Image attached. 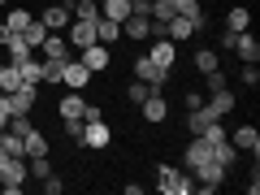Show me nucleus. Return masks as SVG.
Masks as SVG:
<instances>
[{
    "label": "nucleus",
    "mask_w": 260,
    "mask_h": 195,
    "mask_svg": "<svg viewBox=\"0 0 260 195\" xmlns=\"http://www.w3.org/2000/svg\"><path fill=\"white\" fill-rule=\"evenodd\" d=\"M30 182V165L26 156H9L5 160V169H0V191L5 195H22V186Z\"/></svg>",
    "instance_id": "obj_1"
},
{
    "label": "nucleus",
    "mask_w": 260,
    "mask_h": 195,
    "mask_svg": "<svg viewBox=\"0 0 260 195\" xmlns=\"http://www.w3.org/2000/svg\"><path fill=\"white\" fill-rule=\"evenodd\" d=\"M156 186H160L165 195H191V191H195L191 174L178 169V165H156Z\"/></svg>",
    "instance_id": "obj_2"
},
{
    "label": "nucleus",
    "mask_w": 260,
    "mask_h": 195,
    "mask_svg": "<svg viewBox=\"0 0 260 195\" xmlns=\"http://www.w3.org/2000/svg\"><path fill=\"white\" fill-rule=\"evenodd\" d=\"M225 174H230V169H225V165H217V160L208 156L204 165H195V169H191V178H195V191H204V195H217V186L225 182Z\"/></svg>",
    "instance_id": "obj_3"
},
{
    "label": "nucleus",
    "mask_w": 260,
    "mask_h": 195,
    "mask_svg": "<svg viewBox=\"0 0 260 195\" xmlns=\"http://www.w3.org/2000/svg\"><path fill=\"white\" fill-rule=\"evenodd\" d=\"M135 78H139V83H148L152 91H156V87L169 83V70H165V65H156L152 56H139V61H135Z\"/></svg>",
    "instance_id": "obj_4"
},
{
    "label": "nucleus",
    "mask_w": 260,
    "mask_h": 195,
    "mask_svg": "<svg viewBox=\"0 0 260 195\" xmlns=\"http://www.w3.org/2000/svg\"><path fill=\"white\" fill-rule=\"evenodd\" d=\"M91 78H95V74L87 70L83 61H78V56H70V61H65V70H61V83L70 87V91H83V87L91 83Z\"/></svg>",
    "instance_id": "obj_5"
},
{
    "label": "nucleus",
    "mask_w": 260,
    "mask_h": 195,
    "mask_svg": "<svg viewBox=\"0 0 260 195\" xmlns=\"http://www.w3.org/2000/svg\"><path fill=\"white\" fill-rule=\"evenodd\" d=\"M39 52H44V61H70L74 48H70V39H65L61 30H48V39L39 44Z\"/></svg>",
    "instance_id": "obj_6"
},
{
    "label": "nucleus",
    "mask_w": 260,
    "mask_h": 195,
    "mask_svg": "<svg viewBox=\"0 0 260 195\" xmlns=\"http://www.w3.org/2000/svg\"><path fill=\"white\" fill-rule=\"evenodd\" d=\"M78 61H83L91 74H100V70H109L113 52H109V44H87V48H78Z\"/></svg>",
    "instance_id": "obj_7"
},
{
    "label": "nucleus",
    "mask_w": 260,
    "mask_h": 195,
    "mask_svg": "<svg viewBox=\"0 0 260 195\" xmlns=\"http://www.w3.org/2000/svg\"><path fill=\"white\" fill-rule=\"evenodd\" d=\"M148 56H152L156 65H165V70H174V61H178V44H174V39H165V35H152Z\"/></svg>",
    "instance_id": "obj_8"
},
{
    "label": "nucleus",
    "mask_w": 260,
    "mask_h": 195,
    "mask_svg": "<svg viewBox=\"0 0 260 195\" xmlns=\"http://www.w3.org/2000/svg\"><path fill=\"white\" fill-rule=\"evenodd\" d=\"M208 156H213V143H208L204 135H195V139L186 143V152H182V169L191 174V169H195V165H204Z\"/></svg>",
    "instance_id": "obj_9"
},
{
    "label": "nucleus",
    "mask_w": 260,
    "mask_h": 195,
    "mask_svg": "<svg viewBox=\"0 0 260 195\" xmlns=\"http://www.w3.org/2000/svg\"><path fill=\"white\" fill-rule=\"evenodd\" d=\"M5 95H9V109H13V113H35L39 87H35V83H22L18 91H5Z\"/></svg>",
    "instance_id": "obj_10"
},
{
    "label": "nucleus",
    "mask_w": 260,
    "mask_h": 195,
    "mask_svg": "<svg viewBox=\"0 0 260 195\" xmlns=\"http://www.w3.org/2000/svg\"><path fill=\"white\" fill-rule=\"evenodd\" d=\"M148 35H152V18H148V13H130V18L121 22V39H135V44H143Z\"/></svg>",
    "instance_id": "obj_11"
},
{
    "label": "nucleus",
    "mask_w": 260,
    "mask_h": 195,
    "mask_svg": "<svg viewBox=\"0 0 260 195\" xmlns=\"http://www.w3.org/2000/svg\"><path fill=\"white\" fill-rule=\"evenodd\" d=\"M109 143H113V135H109V126H104V117L83 121V148H109Z\"/></svg>",
    "instance_id": "obj_12"
},
{
    "label": "nucleus",
    "mask_w": 260,
    "mask_h": 195,
    "mask_svg": "<svg viewBox=\"0 0 260 195\" xmlns=\"http://www.w3.org/2000/svg\"><path fill=\"white\" fill-rule=\"evenodd\" d=\"M65 39H70V48H74V52H78V48H87V44H95V22L70 18V35H65Z\"/></svg>",
    "instance_id": "obj_13"
},
{
    "label": "nucleus",
    "mask_w": 260,
    "mask_h": 195,
    "mask_svg": "<svg viewBox=\"0 0 260 195\" xmlns=\"http://www.w3.org/2000/svg\"><path fill=\"white\" fill-rule=\"evenodd\" d=\"M225 139H230L239 152H251V156H260V130H256V126H239L234 135H225Z\"/></svg>",
    "instance_id": "obj_14"
},
{
    "label": "nucleus",
    "mask_w": 260,
    "mask_h": 195,
    "mask_svg": "<svg viewBox=\"0 0 260 195\" xmlns=\"http://www.w3.org/2000/svg\"><path fill=\"white\" fill-rule=\"evenodd\" d=\"M234 52H239V61H251V65H256L260 61V39L256 35H251V30H239V35H234Z\"/></svg>",
    "instance_id": "obj_15"
},
{
    "label": "nucleus",
    "mask_w": 260,
    "mask_h": 195,
    "mask_svg": "<svg viewBox=\"0 0 260 195\" xmlns=\"http://www.w3.org/2000/svg\"><path fill=\"white\" fill-rule=\"evenodd\" d=\"M139 113L152 121V126H156V121H165V117H169V104H165V95H160V91H148V100L139 104Z\"/></svg>",
    "instance_id": "obj_16"
},
{
    "label": "nucleus",
    "mask_w": 260,
    "mask_h": 195,
    "mask_svg": "<svg viewBox=\"0 0 260 195\" xmlns=\"http://www.w3.org/2000/svg\"><path fill=\"white\" fill-rule=\"evenodd\" d=\"M191 35H195V22L182 18V13H174V18L165 22V39H174V44H182V39H191Z\"/></svg>",
    "instance_id": "obj_17"
},
{
    "label": "nucleus",
    "mask_w": 260,
    "mask_h": 195,
    "mask_svg": "<svg viewBox=\"0 0 260 195\" xmlns=\"http://www.w3.org/2000/svg\"><path fill=\"white\" fill-rule=\"evenodd\" d=\"M39 22H44L48 30H65L70 26V5H48V9L39 13Z\"/></svg>",
    "instance_id": "obj_18"
},
{
    "label": "nucleus",
    "mask_w": 260,
    "mask_h": 195,
    "mask_svg": "<svg viewBox=\"0 0 260 195\" xmlns=\"http://www.w3.org/2000/svg\"><path fill=\"white\" fill-rule=\"evenodd\" d=\"M22 152H26V160H30V156H48V139H44V130L30 126L26 135H22Z\"/></svg>",
    "instance_id": "obj_19"
},
{
    "label": "nucleus",
    "mask_w": 260,
    "mask_h": 195,
    "mask_svg": "<svg viewBox=\"0 0 260 195\" xmlns=\"http://www.w3.org/2000/svg\"><path fill=\"white\" fill-rule=\"evenodd\" d=\"M225 30H251V9L247 5H230V13H225Z\"/></svg>",
    "instance_id": "obj_20"
},
{
    "label": "nucleus",
    "mask_w": 260,
    "mask_h": 195,
    "mask_svg": "<svg viewBox=\"0 0 260 195\" xmlns=\"http://www.w3.org/2000/svg\"><path fill=\"white\" fill-rule=\"evenodd\" d=\"M18 74H22V83L44 87V61H39V56H26V61H18Z\"/></svg>",
    "instance_id": "obj_21"
},
{
    "label": "nucleus",
    "mask_w": 260,
    "mask_h": 195,
    "mask_svg": "<svg viewBox=\"0 0 260 195\" xmlns=\"http://www.w3.org/2000/svg\"><path fill=\"white\" fill-rule=\"evenodd\" d=\"M117 39H121V22L95 18V44H117Z\"/></svg>",
    "instance_id": "obj_22"
},
{
    "label": "nucleus",
    "mask_w": 260,
    "mask_h": 195,
    "mask_svg": "<svg viewBox=\"0 0 260 195\" xmlns=\"http://www.w3.org/2000/svg\"><path fill=\"white\" fill-rule=\"evenodd\" d=\"M56 113H61V117H83V113H87V100H83V91H70L61 104H56Z\"/></svg>",
    "instance_id": "obj_23"
},
{
    "label": "nucleus",
    "mask_w": 260,
    "mask_h": 195,
    "mask_svg": "<svg viewBox=\"0 0 260 195\" xmlns=\"http://www.w3.org/2000/svg\"><path fill=\"white\" fill-rule=\"evenodd\" d=\"M208 121H217V113H213V104H200V109H191V117H186V126H191V135H200V130L208 126Z\"/></svg>",
    "instance_id": "obj_24"
},
{
    "label": "nucleus",
    "mask_w": 260,
    "mask_h": 195,
    "mask_svg": "<svg viewBox=\"0 0 260 195\" xmlns=\"http://www.w3.org/2000/svg\"><path fill=\"white\" fill-rule=\"evenodd\" d=\"M5 48H9V61H13V65H18V61H26V56H35V48H30L26 39H22V30H13Z\"/></svg>",
    "instance_id": "obj_25"
},
{
    "label": "nucleus",
    "mask_w": 260,
    "mask_h": 195,
    "mask_svg": "<svg viewBox=\"0 0 260 195\" xmlns=\"http://www.w3.org/2000/svg\"><path fill=\"white\" fill-rule=\"evenodd\" d=\"M208 104H213L217 117H225V113L234 109V91H230V87H217V91H208Z\"/></svg>",
    "instance_id": "obj_26"
},
{
    "label": "nucleus",
    "mask_w": 260,
    "mask_h": 195,
    "mask_svg": "<svg viewBox=\"0 0 260 195\" xmlns=\"http://www.w3.org/2000/svg\"><path fill=\"white\" fill-rule=\"evenodd\" d=\"M65 5H70V18H83V22L100 18V5H95V0H65Z\"/></svg>",
    "instance_id": "obj_27"
},
{
    "label": "nucleus",
    "mask_w": 260,
    "mask_h": 195,
    "mask_svg": "<svg viewBox=\"0 0 260 195\" xmlns=\"http://www.w3.org/2000/svg\"><path fill=\"white\" fill-rule=\"evenodd\" d=\"M100 18L126 22V18H130V0H100Z\"/></svg>",
    "instance_id": "obj_28"
},
{
    "label": "nucleus",
    "mask_w": 260,
    "mask_h": 195,
    "mask_svg": "<svg viewBox=\"0 0 260 195\" xmlns=\"http://www.w3.org/2000/svg\"><path fill=\"white\" fill-rule=\"evenodd\" d=\"M213 160H217V165H225V169H230L234 160H239V148H234L230 139H221V143H213Z\"/></svg>",
    "instance_id": "obj_29"
},
{
    "label": "nucleus",
    "mask_w": 260,
    "mask_h": 195,
    "mask_svg": "<svg viewBox=\"0 0 260 195\" xmlns=\"http://www.w3.org/2000/svg\"><path fill=\"white\" fill-rule=\"evenodd\" d=\"M195 70H200V74H213V70H221V61H217L213 48H200V52H195Z\"/></svg>",
    "instance_id": "obj_30"
},
{
    "label": "nucleus",
    "mask_w": 260,
    "mask_h": 195,
    "mask_svg": "<svg viewBox=\"0 0 260 195\" xmlns=\"http://www.w3.org/2000/svg\"><path fill=\"white\" fill-rule=\"evenodd\" d=\"M22 39H26V44H30V48H35V52H39V44H44V39H48V26H44V22H39V18H35V22H30L26 30H22Z\"/></svg>",
    "instance_id": "obj_31"
},
{
    "label": "nucleus",
    "mask_w": 260,
    "mask_h": 195,
    "mask_svg": "<svg viewBox=\"0 0 260 195\" xmlns=\"http://www.w3.org/2000/svg\"><path fill=\"white\" fill-rule=\"evenodd\" d=\"M30 22H35V18H30V9H9V22H5V26H9V30H26Z\"/></svg>",
    "instance_id": "obj_32"
},
{
    "label": "nucleus",
    "mask_w": 260,
    "mask_h": 195,
    "mask_svg": "<svg viewBox=\"0 0 260 195\" xmlns=\"http://www.w3.org/2000/svg\"><path fill=\"white\" fill-rule=\"evenodd\" d=\"M61 126H65V135L83 148V117H61Z\"/></svg>",
    "instance_id": "obj_33"
},
{
    "label": "nucleus",
    "mask_w": 260,
    "mask_h": 195,
    "mask_svg": "<svg viewBox=\"0 0 260 195\" xmlns=\"http://www.w3.org/2000/svg\"><path fill=\"white\" fill-rule=\"evenodd\" d=\"M148 91H152V87H148V83H139V78H135V83L126 87V100H130V104H143V100H148Z\"/></svg>",
    "instance_id": "obj_34"
},
{
    "label": "nucleus",
    "mask_w": 260,
    "mask_h": 195,
    "mask_svg": "<svg viewBox=\"0 0 260 195\" xmlns=\"http://www.w3.org/2000/svg\"><path fill=\"white\" fill-rule=\"evenodd\" d=\"M26 165H30V178H39V182H44V178L52 174V165H48V156H30Z\"/></svg>",
    "instance_id": "obj_35"
},
{
    "label": "nucleus",
    "mask_w": 260,
    "mask_h": 195,
    "mask_svg": "<svg viewBox=\"0 0 260 195\" xmlns=\"http://www.w3.org/2000/svg\"><path fill=\"white\" fill-rule=\"evenodd\" d=\"M0 143L9 148V156H26V152H22V139L13 135V130H0Z\"/></svg>",
    "instance_id": "obj_36"
},
{
    "label": "nucleus",
    "mask_w": 260,
    "mask_h": 195,
    "mask_svg": "<svg viewBox=\"0 0 260 195\" xmlns=\"http://www.w3.org/2000/svg\"><path fill=\"white\" fill-rule=\"evenodd\" d=\"M239 78H243V83L251 87V91H256V87H260V70H256V65H251V61H243V74H239Z\"/></svg>",
    "instance_id": "obj_37"
},
{
    "label": "nucleus",
    "mask_w": 260,
    "mask_h": 195,
    "mask_svg": "<svg viewBox=\"0 0 260 195\" xmlns=\"http://www.w3.org/2000/svg\"><path fill=\"white\" fill-rule=\"evenodd\" d=\"M61 70L65 61H44V83H61Z\"/></svg>",
    "instance_id": "obj_38"
},
{
    "label": "nucleus",
    "mask_w": 260,
    "mask_h": 195,
    "mask_svg": "<svg viewBox=\"0 0 260 195\" xmlns=\"http://www.w3.org/2000/svg\"><path fill=\"white\" fill-rule=\"evenodd\" d=\"M44 191H48V195H61V191H65V178L48 174V178H44Z\"/></svg>",
    "instance_id": "obj_39"
},
{
    "label": "nucleus",
    "mask_w": 260,
    "mask_h": 195,
    "mask_svg": "<svg viewBox=\"0 0 260 195\" xmlns=\"http://www.w3.org/2000/svg\"><path fill=\"white\" fill-rule=\"evenodd\" d=\"M9 117H13V109H9V95H5V91H0V130H5V126H9Z\"/></svg>",
    "instance_id": "obj_40"
},
{
    "label": "nucleus",
    "mask_w": 260,
    "mask_h": 195,
    "mask_svg": "<svg viewBox=\"0 0 260 195\" xmlns=\"http://www.w3.org/2000/svg\"><path fill=\"white\" fill-rule=\"evenodd\" d=\"M9 35H13V30H9V26H5V22H0V48L9 44Z\"/></svg>",
    "instance_id": "obj_41"
},
{
    "label": "nucleus",
    "mask_w": 260,
    "mask_h": 195,
    "mask_svg": "<svg viewBox=\"0 0 260 195\" xmlns=\"http://www.w3.org/2000/svg\"><path fill=\"white\" fill-rule=\"evenodd\" d=\"M5 160H9V148H5V143H0V169H5Z\"/></svg>",
    "instance_id": "obj_42"
},
{
    "label": "nucleus",
    "mask_w": 260,
    "mask_h": 195,
    "mask_svg": "<svg viewBox=\"0 0 260 195\" xmlns=\"http://www.w3.org/2000/svg\"><path fill=\"white\" fill-rule=\"evenodd\" d=\"M0 74H5V65H0Z\"/></svg>",
    "instance_id": "obj_43"
},
{
    "label": "nucleus",
    "mask_w": 260,
    "mask_h": 195,
    "mask_svg": "<svg viewBox=\"0 0 260 195\" xmlns=\"http://www.w3.org/2000/svg\"><path fill=\"white\" fill-rule=\"evenodd\" d=\"M0 5H5V0H0Z\"/></svg>",
    "instance_id": "obj_44"
}]
</instances>
